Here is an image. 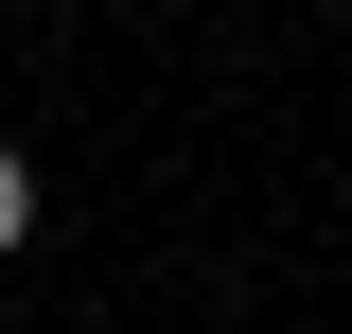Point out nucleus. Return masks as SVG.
I'll return each mask as SVG.
<instances>
[{
    "instance_id": "f257e3e1",
    "label": "nucleus",
    "mask_w": 352,
    "mask_h": 334,
    "mask_svg": "<svg viewBox=\"0 0 352 334\" xmlns=\"http://www.w3.org/2000/svg\"><path fill=\"white\" fill-rule=\"evenodd\" d=\"M36 247V159H18V141H0V264Z\"/></svg>"
}]
</instances>
